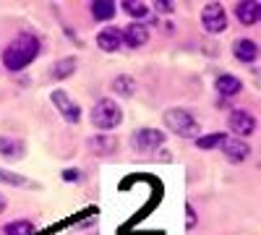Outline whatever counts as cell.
Masks as SVG:
<instances>
[{
    "mask_svg": "<svg viewBox=\"0 0 261 235\" xmlns=\"http://www.w3.org/2000/svg\"><path fill=\"white\" fill-rule=\"evenodd\" d=\"M42 53V42L37 34H18L11 45L3 50V55H0V60H3V68L11 71V73H21L27 71L32 63L37 60V55Z\"/></svg>",
    "mask_w": 261,
    "mask_h": 235,
    "instance_id": "6da1fadb",
    "label": "cell"
},
{
    "mask_svg": "<svg viewBox=\"0 0 261 235\" xmlns=\"http://www.w3.org/2000/svg\"><path fill=\"white\" fill-rule=\"evenodd\" d=\"M162 123L170 134H175L180 139H196L201 134V123L196 120L193 113H188L186 108H167L162 113Z\"/></svg>",
    "mask_w": 261,
    "mask_h": 235,
    "instance_id": "7a4b0ae2",
    "label": "cell"
},
{
    "mask_svg": "<svg viewBox=\"0 0 261 235\" xmlns=\"http://www.w3.org/2000/svg\"><path fill=\"white\" fill-rule=\"evenodd\" d=\"M89 120H92V125L97 128V131L110 134V131H115V128L123 123V108L115 99L102 97V99L94 102V108L89 113Z\"/></svg>",
    "mask_w": 261,
    "mask_h": 235,
    "instance_id": "3957f363",
    "label": "cell"
},
{
    "mask_svg": "<svg viewBox=\"0 0 261 235\" xmlns=\"http://www.w3.org/2000/svg\"><path fill=\"white\" fill-rule=\"evenodd\" d=\"M167 144V134L162 128H139L130 134V149L136 154H157Z\"/></svg>",
    "mask_w": 261,
    "mask_h": 235,
    "instance_id": "277c9868",
    "label": "cell"
},
{
    "mask_svg": "<svg viewBox=\"0 0 261 235\" xmlns=\"http://www.w3.org/2000/svg\"><path fill=\"white\" fill-rule=\"evenodd\" d=\"M50 102L55 105V110L63 115V120H65V123H71V125L81 123V105H79L68 92L55 89V92L50 94Z\"/></svg>",
    "mask_w": 261,
    "mask_h": 235,
    "instance_id": "5b68a950",
    "label": "cell"
},
{
    "mask_svg": "<svg viewBox=\"0 0 261 235\" xmlns=\"http://www.w3.org/2000/svg\"><path fill=\"white\" fill-rule=\"evenodd\" d=\"M227 128L232 131L235 139H248L251 134H256V115L238 108V110H230L227 115Z\"/></svg>",
    "mask_w": 261,
    "mask_h": 235,
    "instance_id": "8992f818",
    "label": "cell"
},
{
    "mask_svg": "<svg viewBox=\"0 0 261 235\" xmlns=\"http://www.w3.org/2000/svg\"><path fill=\"white\" fill-rule=\"evenodd\" d=\"M201 27L209 34H222L227 29V11L220 3H206L201 8Z\"/></svg>",
    "mask_w": 261,
    "mask_h": 235,
    "instance_id": "52a82bcc",
    "label": "cell"
},
{
    "mask_svg": "<svg viewBox=\"0 0 261 235\" xmlns=\"http://www.w3.org/2000/svg\"><path fill=\"white\" fill-rule=\"evenodd\" d=\"M120 34H123V47H130V50H141L149 42V29H146L144 21H141V24L130 21L125 29H120Z\"/></svg>",
    "mask_w": 261,
    "mask_h": 235,
    "instance_id": "ba28073f",
    "label": "cell"
},
{
    "mask_svg": "<svg viewBox=\"0 0 261 235\" xmlns=\"http://www.w3.org/2000/svg\"><path fill=\"white\" fill-rule=\"evenodd\" d=\"M222 152H225V157H227L232 165H243V162L251 157V144H248L246 139L227 136L225 144H222Z\"/></svg>",
    "mask_w": 261,
    "mask_h": 235,
    "instance_id": "9c48e42d",
    "label": "cell"
},
{
    "mask_svg": "<svg viewBox=\"0 0 261 235\" xmlns=\"http://www.w3.org/2000/svg\"><path fill=\"white\" fill-rule=\"evenodd\" d=\"M94 42H97V47L102 53H118L123 47V34H120L118 27H105V29L97 32Z\"/></svg>",
    "mask_w": 261,
    "mask_h": 235,
    "instance_id": "30bf717a",
    "label": "cell"
},
{
    "mask_svg": "<svg viewBox=\"0 0 261 235\" xmlns=\"http://www.w3.org/2000/svg\"><path fill=\"white\" fill-rule=\"evenodd\" d=\"M232 58L238 63L251 66V63H256V58H258V45H256L253 39H248V37H238L232 42Z\"/></svg>",
    "mask_w": 261,
    "mask_h": 235,
    "instance_id": "8fae6325",
    "label": "cell"
},
{
    "mask_svg": "<svg viewBox=\"0 0 261 235\" xmlns=\"http://www.w3.org/2000/svg\"><path fill=\"white\" fill-rule=\"evenodd\" d=\"M235 18L241 21L243 27H256L261 18V3L258 0H243V3H235Z\"/></svg>",
    "mask_w": 261,
    "mask_h": 235,
    "instance_id": "7c38bea8",
    "label": "cell"
},
{
    "mask_svg": "<svg viewBox=\"0 0 261 235\" xmlns=\"http://www.w3.org/2000/svg\"><path fill=\"white\" fill-rule=\"evenodd\" d=\"M214 89L222 99H227V97H235V94L243 92V81L238 76H232V73H220L217 81H214Z\"/></svg>",
    "mask_w": 261,
    "mask_h": 235,
    "instance_id": "4fadbf2b",
    "label": "cell"
},
{
    "mask_svg": "<svg viewBox=\"0 0 261 235\" xmlns=\"http://www.w3.org/2000/svg\"><path fill=\"white\" fill-rule=\"evenodd\" d=\"M86 144H89V152H92L94 157H110V154L118 152V141H115L113 136H107V134L92 136Z\"/></svg>",
    "mask_w": 261,
    "mask_h": 235,
    "instance_id": "5bb4252c",
    "label": "cell"
},
{
    "mask_svg": "<svg viewBox=\"0 0 261 235\" xmlns=\"http://www.w3.org/2000/svg\"><path fill=\"white\" fill-rule=\"evenodd\" d=\"M24 152H27V146H24L21 139L0 134V157H3V160H21Z\"/></svg>",
    "mask_w": 261,
    "mask_h": 235,
    "instance_id": "9a60e30c",
    "label": "cell"
},
{
    "mask_svg": "<svg viewBox=\"0 0 261 235\" xmlns=\"http://www.w3.org/2000/svg\"><path fill=\"white\" fill-rule=\"evenodd\" d=\"M76 68H79V60L76 58H60V60H55L53 66H50V79L53 81H65L68 76H73L76 73Z\"/></svg>",
    "mask_w": 261,
    "mask_h": 235,
    "instance_id": "2e32d148",
    "label": "cell"
},
{
    "mask_svg": "<svg viewBox=\"0 0 261 235\" xmlns=\"http://www.w3.org/2000/svg\"><path fill=\"white\" fill-rule=\"evenodd\" d=\"M89 13L94 21H99V24H110V21L115 18L118 13V6L110 3V0H94V3L89 6Z\"/></svg>",
    "mask_w": 261,
    "mask_h": 235,
    "instance_id": "e0dca14e",
    "label": "cell"
},
{
    "mask_svg": "<svg viewBox=\"0 0 261 235\" xmlns=\"http://www.w3.org/2000/svg\"><path fill=\"white\" fill-rule=\"evenodd\" d=\"M110 89L115 92V97L128 99V97L136 94V79L130 76V73H118V76L110 81Z\"/></svg>",
    "mask_w": 261,
    "mask_h": 235,
    "instance_id": "ac0fdd59",
    "label": "cell"
},
{
    "mask_svg": "<svg viewBox=\"0 0 261 235\" xmlns=\"http://www.w3.org/2000/svg\"><path fill=\"white\" fill-rule=\"evenodd\" d=\"M225 139H227V134H222V131H214V134H199V136L193 139V144H196V149H204V152H212V149H222Z\"/></svg>",
    "mask_w": 261,
    "mask_h": 235,
    "instance_id": "d6986e66",
    "label": "cell"
},
{
    "mask_svg": "<svg viewBox=\"0 0 261 235\" xmlns=\"http://www.w3.org/2000/svg\"><path fill=\"white\" fill-rule=\"evenodd\" d=\"M0 183H3V186H11V188H24V191L39 188L34 180H29V178H24V175L13 173V170H3V167H0Z\"/></svg>",
    "mask_w": 261,
    "mask_h": 235,
    "instance_id": "ffe728a7",
    "label": "cell"
},
{
    "mask_svg": "<svg viewBox=\"0 0 261 235\" xmlns=\"http://www.w3.org/2000/svg\"><path fill=\"white\" fill-rule=\"evenodd\" d=\"M34 230L32 220H11L3 225V235H34Z\"/></svg>",
    "mask_w": 261,
    "mask_h": 235,
    "instance_id": "44dd1931",
    "label": "cell"
},
{
    "mask_svg": "<svg viewBox=\"0 0 261 235\" xmlns=\"http://www.w3.org/2000/svg\"><path fill=\"white\" fill-rule=\"evenodd\" d=\"M120 8H123L130 18H136V24H141V18H146V13H149V6L141 3V0H136V3H134V0H125Z\"/></svg>",
    "mask_w": 261,
    "mask_h": 235,
    "instance_id": "7402d4cb",
    "label": "cell"
},
{
    "mask_svg": "<svg viewBox=\"0 0 261 235\" xmlns=\"http://www.w3.org/2000/svg\"><path fill=\"white\" fill-rule=\"evenodd\" d=\"M60 178H63L65 183H79V180H81V170L68 167V170H63V173H60Z\"/></svg>",
    "mask_w": 261,
    "mask_h": 235,
    "instance_id": "603a6c76",
    "label": "cell"
},
{
    "mask_svg": "<svg viewBox=\"0 0 261 235\" xmlns=\"http://www.w3.org/2000/svg\"><path fill=\"white\" fill-rule=\"evenodd\" d=\"M154 11H157V13H172V11H175V3H167V0H157V3H154Z\"/></svg>",
    "mask_w": 261,
    "mask_h": 235,
    "instance_id": "cb8c5ba5",
    "label": "cell"
},
{
    "mask_svg": "<svg viewBox=\"0 0 261 235\" xmlns=\"http://www.w3.org/2000/svg\"><path fill=\"white\" fill-rule=\"evenodd\" d=\"M186 227H188V230H193V227H196V212H193V206H188V220H186Z\"/></svg>",
    "mask_w": 261,
    "mask_h": 235,
    "instance_id": "d4e9b609",
    "label": "cell"
},
{
    "mask_svg": "<svg viewBox=\"0 0 261 235\" xmlns=\"http://www.w3.org/2000/svg\"><path fill=\"white\" fill-rule=\"evenodd\" d=\"M6 206H8V201H6V196H3V194H0V215L6 212Z\"/></svg>",
    "mask_w": 261,
    "mask_h": 235,
    "instance_id": "484cf974",
    "label": "cell"
}]
</instances>
